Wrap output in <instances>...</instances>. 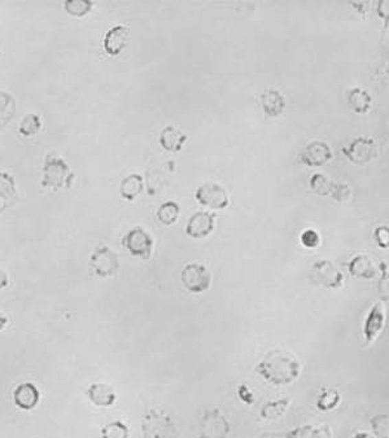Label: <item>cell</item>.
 Instances as JSON below:
<instances>
[{
  "mask_svg": "<svg viewBox=\"0 0 389 438\" xmlns=\"http://www.w3.org/2000/svg\"><path fill=\"white\" fill-rule=\"evenodd\" d=\"M298 359L285 350H271L256 366V372L273 385H288L300 376Z\"/></svg>",
  "mask_w": 389,
  "mask_h": 438,
  "instance_id": "1",
  "label": "cell"
},
{
  "mask_svg": "<svg viewBox=\"0 0 389 438\" xmlns=\"http://www.w3.org/2000/svg\"><path fill=\"white\" fill-rule=\"evenodd\" d=\"M74 182V173L64 159L48 154L43 165V176L41 185L52 191L69 189Z\"/></svg>",
  "mask_w": 389,
  "mask_h": 438,
  "instance_id": "2",
  "label": "cell"
},
{
  "mask_svg": "<svg viewBox=\"0 0 389 438\" xmlns=\"http://www.w3.org/2000/svg\"><path fill=\"white\" fill-rule=\"evenodd\" d=\"M144 438H177L179 429L172 416L165 411L152 408L142 420Z\"/></svg>",
  "mask_w": 389,
  "mask_h": 438,
  "instance_id": "3",
  "label": "cell"
},
{
  "mask_svg": "<svg viewBox=\"0 0 389 438\" xmlns=\"http://www.w3.org/2000/svg\"><path fill=\"white\" fill-rule=\"evenodd\" d=\"M344 156L355 165H367L379 156L377 141L373 138H355L348 147L342 148Z\"/></svg>",
  "mask_w": 389,
  "mask_h": 438,
  "instance_id": "4",
  "label": "cell"
},
{
  "mask_svg": "<svg viewBox=\"0 0 389 438\" xmlns=\"http://www.w3.org/2000/svg\"><path fill=\"white\" fill-rule=\"evenodd\" d=\"M122 245L129 253L142 260H149L153 252V238L143 227H134L122 238Z\"/></svg>",
  "mask_w": 389,
  "mask_h": 438,
  "instance_id": "5",
  "label": "cell"
},
{
  "mask_svg": "<svg viewBox=\"0 0 389 438\" xmlns=\"http://www.w3.org/2000/svg\"><path fill=\"white\" fill-rule=\"evenodd\" d=\"M90 267L96 277H113L120 268L118 255L109 246L99 245L90 257Z\"/></svg>",
  "mask_w": 389,
  "mask_h": 438,
  "instance_id": "6",
  "label": "cell"
},
{
  "mask_svg": "<svg viewBox=\"0 0 389 438\" xmlns=\"http://www.w3.org/2000/svg\"><path fill=\"white\" fill-rule=\"evenodd\" d=\"M231 427L219 408L206 410L201 419L199 438H227Z\"/></svg>",
  "mask_w": 389,
  "mask_h": 438,
  "instance_id": "7",
  "label": "cell"
},
{
  "mask_svg": "<svg viewBox=\"0 0 389 438\" xmlns=\"http://www.w3.org/2000/svg\"><path fill=\"white\" fill-rule=\"evenodd\" d=\"M181 280L184 288L191 293H203L210 288L212 275L205 266L188 264L181 273Z\"/></svg>",
  "mask_w": 389,
  "mask_h": 438,
  "instance_id": "8",
  "label": "cell"
},
{
  "mask_svg": "<svg viewBox=\"0 0 389 438\" xmlns=\"http://www.w3.org/2000/svg\"><path fill=\"white\" fill-rule=\"evenodd\" d=\"M194 198L200 205L212 210H223L230 204L226 189L222 185L212 182L200 185L194 192Z\"/></svg>",
  "mask_w": 389,
  "mask_h": 438,
  "instance_id": "9",
  "label": "cell"
},
{
  "mask_svg": "<svg viewBox=\"0 0 389 438\" xmlns=\"http://www.w3.org/2000/svg\"><path fill=\"white\" fill-rule=\"evenodd\" d=\"M310 277L314 283L327 289H339L344 283L342 271L327 260H320L313 265Z\"/></svg>",
  "mask_w": 389,
  "mask_h": 438,
  "instance_id": "10",
  "label": "cell"
},
{
  "mask_svg": "<svg viewBox=\"0 0 389 438\" xmlns=\"http://www.w3.org/2000/svg\"><path fill=\"white\" fill-rule=\"evenodd\" d=\"M298 159L309 168H320L331 161L332 150L327 143L321 140H314L298 154Z\"/></svg>",
  "mask_w": 389,
  "mask_h": 438,
  "instance_id": "11",
  "label": "cell"
},
{
  "mask_svg": "<svg viewBox=\"0 0 389 438\" xmlns=\"http://www.w3.org/2000/svg\"><path fill=\"white\" fill-rule=\"evenodd\" d=\"M216 214L209 211H197L192 214L186 226V235L192 239H204L214 230Z\"/></svg>",
  "mask_w": 389,
  "mask_h": 438,
  "instance_id": "12",
  "label": "cell"
},
{
  "mask_svg": "<svg viewBox=\"0 0 389 438\" xmlns=\"http://www.w3.org/2000/svg\"><path fill=\"white\" fill-rule=\"evenodd\" d=\"M129 43V27L115 25L104 35V51L109 56H118Z\"/></svg>",
  "mask_w": 389,
  "mask_h": 438,
  "instance_id": "13",
  "label": "cell"
},
{
  "mask_svg": "<svg viewBox=\"0 0 389 438\" xmlns=\"http://www.w3.org/2000/svg\"><path fill=\"white\" fill-rule=\"evenodd\" d=\"M384 325H386V312H384V306L380 301L373 306V309L368 312L366 321H365L364 334H365L367 344H373L378 338Z\"/></svg>",
  "mask_w": 389,
  "mask_h": 438,
  "instance_id": "14",
  "label": "cell"
},
{
  "mask_svg": "<svg viewBox=\"0 0 389 438\" xmlns=\"http://www.w3.org/2000/svg\"><path fill=\"white\" fill-rule=\"evenodd\" d=\"M39 400H41L39 391L32 382L20 384L13 392L14 404L25 411H30L35 408L36 404H39Z\"/></svg>",
  "mask_w": 389,
  "mask_h": 438,
  "instance_id": "15",
  "label": "cell"
},
{
  "mask_svg": "<svg viewBox=\"0 0 389 438\" xmlns=\"http://www.w3.org/2000/svg\"><path fill=\"white\" fill-rule=\"evenodd\" d=\"M260 105L265 115L275 118L283 113L286 108V99L278 90L267 89L260 95Z\"/></svg>",
  "mask_w": 389,
  "mask_h": 438,
  "instance_id": "16",
  "label": "cell"
},
{
  "mask_svg": "<svg viewBox=\"0 0 389 438\" xmlns=\"http://www.w3.org/2000/svg\"><path fill=\"white\" fill-rule=\"evenodd\" d=\"M16 181L11 174L0 172V213L11 208L17 201Z\"/></svg>",
  "mask_w": 389,
  "mask_h": 438,
  "instance_id": "17",
  "label": "cell"
},
{
  "mask_svg": "<svg viewBox=\"0 0 389 438\" xmlns=\"http://www.w3.org/2000/svg\"><path fill=\"white\" fill-rule=\"evenodd\" d=\"M267 437L278 438H331V429L327 426L314 427V426H300L288 430L286 433L269 435Z\"/></svg>",
  "mask_w": 389,
  "mask_h": 438,
  "instance_id": "18",
  "label": "cell"
},
{
  "mask_svg": "<svg viewBox=\"0 0 389 438\" xmlns=\"http://www.w3.org/2000/svg\"><path fill=\"white\" fill-rule=\"evenodd\" d=\"M87 397L98 407H111L115 402V389L105 382H95L87 389Z\"/></svg>",
  "mask_w": 389,
  "mask_h": 438,
  "instance_id": "19",
  "label": "cell"
},
{
  "mask_svg": "<svg viewBox=\"0 0 389 438\" xmlns=\"http://www.w3.org/2000/svg\"><path fill=\"white\" fill-rule=\"evenodd\" d=\"M348 268L351 275L358 279H367V280L374 279L378 273L373 260L366 254L355 255V258L349 262Z\"/></svg>",
  "mask_w": 389,
  "mask_h": 438,
  "instance_id": "20",
  "label": "cell"
},
{
  "mask_svg": "<svg viewBox=\"0 0 389 438\" xmlns=\"http://www.w3.org/2000/svg\"><path fill=\"white\" fill-rule=\"evenodd\" d=\"M186 141H187V135L177 127L166 126L161 131L160 146L166 152L177 153L182 150Z\"/></svg>",
  "mask_w": 389,
  "mask_h": 438,
  "instance_id": "21",
  "label": "cell"
},
{
  "mask_svg": "<svg viewBox=\"0 0 389 438\" xmlns=\"http://www.w3.org/2000/svg\"><path fill=\"white\" fill-rule=\"evenodd\" d=\"M144 189L143 176L139 174H130L121 182L120 195L126 201H134Z\"/></svg>",
  "mask_w": 389,
  "mask_h": 438,
  "instance_id": "22",
  "label": "cell"
},
{
  "mask_svg": "<svg viewBox=\"0 0 389 438\" xmlns=\"http://www.w3.org/2000/svg\"><path fill=\"white\" fill-rule=\"evenodd\" d=\"M348 104L355 113L366 115L367 112L371 109L373 97L370 93H367L366 90L355 87L349 93Z\"/></svg>",
  "mask_w": 389,
  "mask_h": 438,
  "instance_id": "23",
  "label": "cell"
},
{
  "mask_svg": "<svg viewBox=\"0 0 389 438\" xmlns=\"http://www.w3.org/2000/svg\"><path fill=\"white\" fill-rule=\"evenodd\" d=\"M291 404L289 398H282L278 401H270L261 408V417L265 420H276L286 414L287 408Z\"/></svg>",
  "mask_w": 389,
  "mask_h": 438,
  "instance_id": "24",
  "label": "cell"
},
{
  "mask_svg": "<svg viewBox=\"0 0 389 438\" xmlns=\"http://www.w3.org/2000/svg\"><path fill=\"white\" fill-rule=\"evenodd\" d=\"M16 113V100L11 93L0 91V128L7 126Z\"/></svg>",
  "mask_w": 389,
  "mask_h": 438,
  "instance_id": "25",
  "label": "cell"
},
{
  "mask_svg": "<svg viewBox=\"0 0 389 438\" xmlns=\"http://www.w3.org/2000/svg\"><path fill=\"white\" fill-rule=\"evenodd\" d=\"M179 213H181V208L175 201H166L161 204L160 208L157 209L156 217L161 224L172 226L178 220Z\"/></svg>",
  "mask_w": 389,
  "mask_h": 438,
  "instance_id": "26",
  "label": "cell"
},
{
  "mask_svg": "<svg viewBox=\"0 0 389 438\" xmlns=\"http://www.w3.org/2000/svg\"><path fill=\"white\" fill-rule=\"evenodd\" d=\"M335 183L336 182L331 181L324 174L317 173L310 178V189L318 196H331Z\"/></svg>",
  "mask_w": 389,
  "mask_h": 438,
  "instance_id": "27",
  "label": "cell"
},
{
  "mask_svg": "<svg viewBox=\"0 0 389 438\" xmlns=\"http://www.w3.org/2000/svg\"><path fill=\"white\" fill-rule=\"evenodd\" d=\"M41 127H42V122H41L39 115L30 113V115H25L21 119L20 126H19V132L25 138H32L41 131Z\"/></svg>",
  "mask_w": 389,
  "mask_h": 438,
  "instance_id": "28",
  "label": "cell"
},
{
  "mask_svg": "<svg viewBox=\"0 0 389 438\" xmlns=\"http://www.w3.org/2000/svg\"><path fill=\"white\" fill-rule=\"evenodd\" d=\"M340 400H342L340 393L337 392L336 389H323L318 397L317 407L323 413L331 411L337 407V404H340Z\"/></svg>",
  "mask_w": 389,
  "mask_h": 438,
  "instance_id": "29",
  "label": "cell"
},
{
  "mask_svg": "<svg viewBox=\"0 0 389 438\" xmlns=\"http://www.w3.org/2000/svg\"><path fill=\"white\" fill-rule=\"evenodd\" d=\"M93 8L91 0H67L64 1V10L73 17H85Z\"/></svg>",
  "mask_w": 389,
  "mask_h": 438,
  "instance_id": "30",
  "label": "cell"
},
{
  "mask_svg": "<svg viewBox=\"0 0 389 438\" xmlns=\"http://www.w3.org/2000/svg\"><path fill=\"white\" fill-rule=\"evenodd\" d=\"M130 432L125 423L115 420L107 426H104L102 429V438H129Z\"/></svg>",
  "mask_w": 389,
  "mask_h": 438,
  "instance_id": "31",
  "label": "cell"
},
{
  "mask_svg": "<svg viewBox=\"0 0 389 438\" xmlns=\"http://www.w3.org/2000/svg\"><path fill=\"white\" fill-rule=\"evenodd\" d=\"M381 277L379 279L378 290L380 300L389 301V270L387 262H380L379 265Z\"/></svg>",
  "mask_w": 389,
  "mask_h": 438,
  "instance_id": "32",
  "label": "cell"
},
{
  "mask_svg": "<svg viewBox=\"0 0 389 438\" xmlns=\"http://www.w3.org/2000/svg\"><path fill=\"white\" fill-rule=\"evenodd\" d=\"M371 427L378 438H389V415H377L371 419Z\"/></svg>",
  "mask_w": 389,
  "mask_h": 438,
  "instance_id": "33",
  "label": "cell"
},
{
  "mask_svg": "<svg viewBox=\"0 0 389 438\" xmlns=\"http://www.w3.org/2000/svg\"><path fill=\"white\" fill-rule=\"evenodd\" d=\"M332 198L337 203H348L352 197V188L346 183L336 182L331 194Z\"/></svg>",
  "mask_w": 389,
  "mask_h": 438,
  "instance_id": "34",
  "label": "cell"
},
{
  "mask_svg": "<svg viewBox=\"0 0 389 438\" xmlns=\"http://www.w3.org/2000/svg\"><path fill=\"white\" fill-rule=\"evenodd\" d=\"M374 240L378 244L379 248L388 249L389 248V227L388 226H379L374 231Z\"/></svg>",
  "mask_w": 389,
  "mask_h": 438,
  "instance_id": "35",
  "label": "cell"
},
{
  "mask_svg": "<svg viewBox=\"0 0 389 438\" xmlns=\"http://www.w3.org/2000/svg\"><path fill=\"white\" fill-rule=\"evenodd\" d=\"M301 242L307 248H317L321 242L320 235L314 230H307L301 235Z\"/></svg>",
  "mask_w": 389,
  "mask_h": 438,
  "instance_id": "36",
  "label": "cell"
},
{
  "mask_svg": "<svg viewBox=\"0 0 389 438\" xmlns=\"http://www.w3.org/2000/svg\"><path fill=\"white\" fill-rule=\"evenodd\" d=\"M238 397L241 400V402L247 404H254V394L251 392V389L245 385V384H241L239 388H238Z\"/></svg>",
  "mask_w": 389,
  "mask_h": 438,
  "instance_id": "37",
  "label": "cell"
},
{
  "mask_svg": "<svg viewBox=\"0 0 389 438\" xmlns=\"http://www.w3.org/2000/svg\"><path fill=\"white\" fill-rule=\"evenodd\" d=\"M378 14L379 17H381L384 20L386 30H387L389 25V1H387V0L379 1Z\"/></svg>",
  "mask_w": 389,
  "mask_h": 438,
  "instance_id": "38",
  "label": "cell"
},
{
  "mask_svg": "<svg viewBox=\"0 0 389 438\" xmlns=\"http://www.w3.org/2000/svg\"><path fill=\"white\" fill-rule=\"evenodd\" d=\"M8 286V275L4 270L0 268V289H4Z\"/></svg>",
  "mask_w": 389,
  "mask_h": 438,
  "instance_id": "39",
  "label": "cell"
},
{
  "mask_svg": "<svg viewBox=\"0 0 389 438\" xmlns=\"http://www.w3.org/2000/svg\"><path fill=\"white\" fill-rule=\"evenodd\" d=\"M7 324H8V318L4 316L3 314H0V331H1Z\"/></svg>",
  "mask_w": 389,
  "mask_h": 438,
  "instance_id": "40",
  "label": "cell"
},
{
  "mask_svg": "<svg viewBox=\"0 0 389 438\" xmlns=\"http://www.w3.org/2000/svg\"><path fill=\"white\" fill-rule=\"evenodd\" d=\"M352 438H374L371 435H368L366 432H359V433H355V436Z\"/></svg>",
  "mask_w": 389,
  "mask_h": 438,
  "instance_id": "41",
  "label": "cell"
}]
</instances>
